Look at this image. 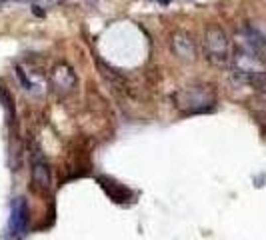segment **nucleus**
I'll return each instance as SVG.
<instances>
[{
    "mask_svg": "<svg viewBox=\"0 0 266 240\" xmlns=\"http://www.w3.org/2000/svg\"><path fill=\"white\" fill-rule=\"evenodd\" d=\"M32 182H34V188L40 190V192H46L50 188V168H48V162L44 160V156L40 154V150L32 152Z\"/></svg>",
    "mask_w": 266,
    "mask_h": 240,
    "instance_id": "39448f33",
    "label": "nucleus"
},
{
    "mask_svg": "<svg viewBox=\"0 0 266 240\" xmlns=\"http://www.w3.org/2000/svg\"><path fill=\"white\" fill-rule=\"evenodd\" d=\"M170 48L174 56L182 62H194L196 60V44L190 34L186 32H174L170 36Z\"/></svg>",
    "mask_w": 266,
    "mask_h": 240,
    "instance_id": "7ed1b4c3",
    "label": "nucleus"
},
{
    "mask_svg": "<svg viewBox=\"0 0 266 240\" xmlns=\"http://www.w3.org/2000/svg\"><path fill=\"white\" fill-rule=\"evenodd\" d=\"M262 54H264V60H266V46L262 48Z\"/></svg>",
    "mask_w": 266,
    "mask_h": 240,
    "instance_id": "0eeeda50",
    "label": "nucleus"
},
{
    "mask_svg": "<svg viewBox=\"0 0 266 240\" xmlns=\"http://www.w3.org/2000/svg\"><path fill=\"white\" fill-rule=\"evenodd\" d=\"M16 74H18V78H20V82L24 84V88H26V90H30V88H32V82H30V80L26 78V74H24V70H22L20 66H16Z\"/></svg>",
    "mask_w": 266,
    "mask_h": 240,
    "instance_id": "423d86ee",
    "label": "nucleus"
},
{
    "mask_svg": "<svg viewBox=\"0 0 266 240\" xmlns=\"http://www.w3.org/2000/svg\"><path fill=\"white\" fill-rule=\"evenodd\" d=\"M172 100H174V106L182 110L184 114H196V112H206L214 108L216 94L206 84H192V86L178 90L172 96Z\"/></svg>",
    "mask_w": 266,
    "mask_h": 240,
    "instance_id": "f257e3e1",
    "label": "nucleus"
},
{
    "mask_svg": "<svg viewBox=\"0 0 266 240\" xmlns=\"http://www.w3.org/2000/svg\"><path fill=\"white\" fill-rule=\"evenodd\" d=\"M50 82H52V86L60 92V94H68V92H72V88H76V74H74V70L68 66V64H64V62H58L52 70H50Z\"/></svg>",
    "mask_w": 266,
    "mask_h": 240,
    "instance_id": "20e7f679",
    "label": "nucleus"
},
{
    "mask_svg": "<svg viewBox=\"0 0 266 240\" xmlns=\"http://www.w3.org/2000/svg\"><path fill=\"white\" fill-rule=\"evenodd\" d=\"M204 56L214 66H226L232 60L230 38L222 26L210 24L204 30Z\"/></svg>",
    "mask_w": 266,
    "mask_h": 240,
    "instance_id": "f03ea898",
    "label": "nucleus"
}]
</instances>
